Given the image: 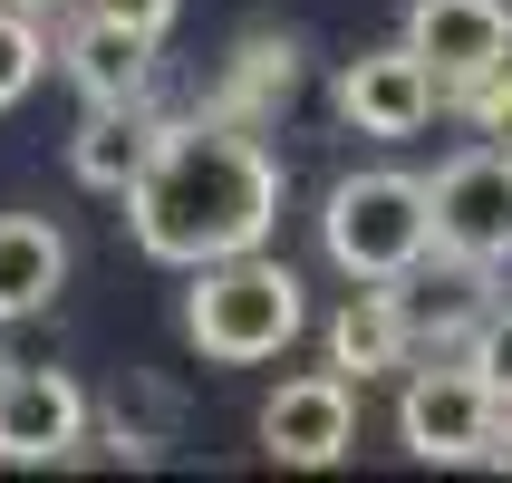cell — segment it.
Segmentation results:
<instances>
[{"mask_svg": "<svg viewBox=\"0 0 512 483\" xmlns=\"http://www.w3.org/2000/svg\"><path fill=\"white\" fill-rule=\"evenodd\" d=\"M281 223V165L252 126L232 116H184L155 136L145 174L126 184V232L145 261L165 271H203V261L261 252Z\"/></svg>", "mask_w": 512, "mask_h": 483, "instance_id": "1", "label": "cell"}, {"mask_svg": "<svg viewBox=\"0 0 512 483\" xmlns=\"http://www.w3.org/2000/svg\"><path fill=\"white\" fill-rule=\"evenodd\" d=\"M300 329H310L300 271H290V261H271V252L203 261L194 290H184V339H194L213 368H261V358H281Z\"/></svg>", "mask_w": 512, "mask_h": 483, "instance_id": "2", "label": "cell"}, {"mask_svg": "<svg viewBox=\"0 0 512 483\" xmlns=\"http://www.w3.org/2000/svg\"><path fill=\"white\" fill-rule=\"evenodd\" d=\"M464 358H474V377L512 406V300H484V319L464 329Z\"/></svg>", "mask_w": 512, "mask_h": 483, "instance_id": "16", "label": "cell"}, {"mask_svg": "<svg viewBox=\"0 0 512 483\" xmlns=\"http://www.w3.org/2000/svg\"><path fill=\"white\" fill-rule=\"evenodd\" d=\"M348 445H358V377L310 368L261 397V455L271 464H339Z\"/></svg>", "mask_w": 512, "mask_h": 483, "instance_id": "7", "label": "cell"}, {"mask_svg": "<svg viewBox=\"0 0 512 483\" xmlns=\"http://www.w3.org/2000/svg\"><path fill=\"white\" fill-rule=\"evenodd\" d=\"M39 68H49V39H39V20H29L20 0H0V116H10L29 87H39Z\"/></svg>", "mask_w": 512, "mask_h": 483, "instance_id": "15", "label": "cell"}, {"mask_svg": "<svg viewBox=\"0 0 512 483\" xmlns=\"http://www.w3.org/2000/svg\"><path fill=\"white\" fill-rule=\"evenodd\" d=\"M464 107H474V126H484L493 145H512V58L493 68L484 87H464Z\"/></svg>", "mask_w": 512, "mask_h": 483, "instance_id": "17", "label": "cell"}, {"mask_svg": "<svg viewBox=\"0 0 512 483\" xmlns=\"http://www.w3.org/2000/svg\"><path fill=\"white\" fill-rule=\"evenodd\" d=\"M155 116H145V97H126V107H87V126L68 136V174H78L87 194H116L126 203V184L145 174V155H155Z\"/></svg>", "mask_w": 512, "mask_h": 483, "instance_id": "13", "label": "cell"}, {"mask_svg": "<svg viewBox=\"0 0 512 483\" xmlns=\"http://www.w3.org/2000/svg\"><path fill=\"white\" fill-rule=\"evenodd\" d=\"M87 445V387L0 358V464H68Z\"/></svg>", "mask_w": 512, "mask_h": 483, "instance_id": "8", "label": "cell"}, {"mask_svg": "<svg viewBox=\"0 0 512 483\" xmlns=\"http://www.w3.org/2000/svg\"><path fill=\"white\" fill-rule=\"evenodd\" d=\"M493 464H512V406H503V435H493Z\"/></svg>", "mask_w": 512, "mask_h": 483, "instance_id": "19", "label": "cell"}, {"mask_svg": "<svg viewBox=\"0 0 512 483\" xmlns=\"http://www.w3.org/2000/svg\"><path fill=\"white\" fill-rule=\"evenodd\" d=\"M426 213H435V252L503 271L512 261V145H474L455 165H435Z\"/></svg>", "mask_w": 512, "mask_h": 483, "instance_id": "5", "label": "cell"}, {"mask_svg": "<svg viewBox=\"0 0 512 483\" xmlns=\"http://www.w3.org/2000/svg\"><path fill=\"white\" fill-rule=\"evenodd\" d=\"M319 242L348 281H406L426 271L435 252V213H426V184L397 165H368V174H339L329 203H319Z\"/></svg>", "mask_w": 512, "mask_h": 483, "instance_id": "3", "label": "cell"}, {"mask_svg": "<svg viewBox=\"0 0 512 483\" xmlns=\"http://www.w3.org/2000/svg\"><path fill=\"white\" fill-rule=\"evenodd\" d=\"M68 290V232L49 213H0V329L39 319Z\"/></svg>", "mask_w": 512, "mask_h": 483, "instance_id": "12", "label": "cell"}, {"mask_svg": "<svg viewBox=\"0 0 512 483\" xmlns=\"http://www.w3.org/2000/svg\"><path fill=\"white\" fill-rule=\"evenodd\" d=\"M406 348H416V329H406V310H397V281H358L339 300V319H329V368L368 387V377L406 368Z\"/></svg>", "mask_w": 512, "mask_h": 483, "instance_id": "11", "label": "cell"}, {"mask_svg": "<svg viewBox=\"0 0 512 483\" xmlns=\"http://www.w3.org/2000/svg\"><path fill=\"white\" fill-rule=\"evenodd\" d=\"M493 435H503V397L474 377V358L416 368L397 387V445L416 464H493Z\"/></svg>", "mask_w": 512, "mask_h": 483, "instance_id": "4", "label": "cell"}, {"mask_svg": "<svg viewBox=\"0 0 512 483\" xmlns=\"http://www.w3.org/2000/svg\"><path fill=\"white\" fill-rule=\"evenodd\" d=\"M290 87H300V49L261 29V39L232 49V68L213 78V107H203V116H232V126H252V136H261V126L290 107Z\"/></svg>", "mask_w": 512, "mask_h": 483, "instance_id": "14", "label": "cell"}, {"mask_svg": "<svg viewBox=\"0 0 512 483\" xmlns=\"http://www.w3.org/2000/svg\"><path fill=\"white\" fill-rule=\"evenodd\" d=\"M58 58H68V78H78L87 107H126V97L155 87V39L97 20V10H78V29H68V49H58Z\"/></svg>", "mask_w": 512, "mask_h": 483, "instance_id": "10", "label": "cell"}, {"mask_svg": "<svg viewBox=\"0 0 512 483\" xmlns=\"http://www.w3.org/2000/svg\"><path fill=\"white\" fill-rule=\"evenodd\" d=\"M397 39L435 68L445 97H464V87H484L512 58V0H406Z\"/></svg>", "mask_w": 512, "mask_h": 483, "instance_id": "6", "label": "cell"}, {"mask_svg": "<svg viewBox=\"0 0 512 483\" xmlns=\"http://www.w3.org/2000/svg\"><path fill=\"white\" fill-rule=\"evenodd\" d=\"M78 10H97V20H116V29H145V39H165L184 0H78Z\"/></svg>", "mask_w": 512, "mask_h": 483, "instance_id": "18", "label": "cell"}, {"mask_svg": "<svg viewBox=\"0 0 512 483\" xmlns=\"http://www.w3.org/2000/svg\"><path fill=\"white\" fill-rule=\"evenodd\" d=\"M435 107H445V87H435V68L406 49V39L358 49V58L339 68V116L358 126V136H387V145H397V136H416Z\"/></svg>", "mask_w": 512, "mask_h": 483, "instance_id": "9", "label": "cell"}, {"mask_svg": "<svg viewBox=\"0 0 512 483\" xmlns=\"http://www.w3.org/2000/svg\"><path fill=\"white\" fill-rule=\"evenodd\" d=\"M20 10H58V0H20Z\"/></svg>", "mask_w": 512, "mask_h": 483, "instance_id": "20", "label": "cell"}]
</instances>
